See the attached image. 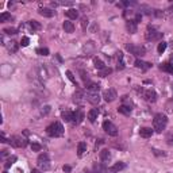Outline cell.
<instances>
[{"mask_svg": "<svg viewBox=\"0 0 173 173\" xmlns=\"http://www.w3.org/2000/svg\"><path fill=\"white\" fill-rule=\"evenodd\" d=\"M168 124V118L165 114H157L153 119V127L157 132H162Z\"/></svg>", "mask_w": 173, "mask_h": 173, "instance_id": "6da1fadb", "label": "cell"}, {"mask_svg": "<svg viewBox=\"0 0 173 173\" xmlns=\"http://www.w3.org/2000/svg\"><path fill=\"white\" fill-rule=\"evenodd\" d=\"M46 132H47V135L54 138L61 137V135H64V127H62V124L60 122H54L46 127Z\"/></svg>", "mask_w": 173, "mask_h": 173, "instance_id": "7a4b0ae2", "label": "cell"}, {"mask_svg": "<svg viewBox=\"0 0 173 173\" xmlns=\"http://www.w3.org/2000/svg\"><path fill=\"white\" fill-rule=\"evenodd\" d=\"M8 141H10V143L14 146V148H26L27 143H29L27 142V139L22 138L21 135H12Z\"/></svg>", "mask_w": 173, "mask_h": 173, "instance_id": "3957f363", "label": "cell"}, {"mask_svg": "<svg viewBox=\"0 0 173 173\" xmlns=\"http://www.w3.org/2000/svg\"><path fill=\"white\" fill-rule=\"evenodd\" d=\"M103 130L107 132L108 135H111V137H116L118 135V127L110 120H106L103 123Z\"/></svg>", "mask_w": 173, "mask_h": 173, "instance_id": "277c9868", "label": "cell"}, {"mask_svg": "<svg viewBox=\"0 0 173 173\" xmlns=\"http://www.w3.org/2000/svg\"><path fill=\"white\" fill-rule=\"evenodd\" d=\"M126 49L131 54H134V56H137V57L145 56V47H142V46H135V45H132V43H127L126 45Z\"/></svg>", "mask_w": 173, "mask_h": 173, "instance_id": "5b68a950", "label": "cell"}, {"mask_svg": "<svg viewBox=\"0 0 173 173\" xmlns=\"http://www.w3.org/2000/svg\"><path fill=\"white\" fill-rule=\"evenodd\" d=\"M161 35H162V33H160V31H157L154 27H148V30H146V39L148 41H157L158 38H161Z\"/></svg>", "mask_w": 173, "mask_h": 173, "instance_id": "8992f818", "label": "cell"}, {"mask_svg": "<svg viewBox=\"0 0 173 173\" xmlns=\"http://www.w3.org/2000/svg\"><path fill=\"white\" fill-rule=\"evenodd\" d=\"M103 97H104V100H106V102H108V103L114 102V100L118 97L116 91H115L114 88H108L107 91H104V93H103Z\"/></svg>", "mask_w": 173, "mask_h": 173, "instance_id": "52a82bcc", "label": "cell"}, {"mask_svg": "<svg viewBox=\"0 0 173 173\" xmlns=\"http://www.w3.org/2000/svg\"><path fill=\"white\" fill-rule=\"evenodd\" d=\"M84 118H85V115H84V112H83L81 108H79V110H76V111L73 112V122L76 123V124H80V123L84 120Z\"/></svg>", "mask_w": 173, "mask_h": 173, "instance_id": "ba28073f", "label": "cell"}, {"mask_svg": "<svg viewBox=\"0 0 173 173\" xmlns=\"http://www.w3.org/2000/svg\"><path fill=\"white\" fill-rule=\"evenodd\" d=\"M86 102H89L91 104H99L100 102V96H99V93L97 92H89V93H86Z\"/></svg>", "mask_w": 173, "mask_h": 173, "instance_id": "9c48e42d", "label": "cell"}, {"mask_svg": "<svg viewBox=\"0 0 173 173\" xmlns=\"http://www.w3.org/2000/svg\"><path fill=\"white\" fill-rule=\"evenodd\" d=\"M124 168H126V164L122 162V161H119V162L114 164L111 168L108 169V172H110V173H119L120 170H123Z\"/></svg>", "mask_w": 173, "mask_h": 173, "instance_id": "30bf717a", "label": "cell"}, {"mask_svg": "<svg viewBox=\"0 0 173 173\" xmlns=\"http://www.w3.org/2000/svg\"><path fill=\"white\" fill-rule=\"evenodd\" d=\"M135 66L137 68H139V69H142L143 72L145 71H148V69H150L152 68V64L150 62H145V61H142V60H135Z\"/></svg>", "mask_w": 173, "mask_h": 173, "instance_id": "8fae6325", "label": "cell"}, {"mask_svg": "<svg viewBox=\"0 0 173 173\" xmlns=\"http://www.w3.org/2000/svg\"><path fill=\"white\" fill-rule=\"evenodd\" d=\"M145 99L150 103H154L157 100V95H156V92L153 89H148V91H145Z\"/></svg>", "mask_w": 173, "mask_h": 173, "instance_id": "7c38bea8", "label": "cell"}, {"mask_svg": "<svg viewBox=\"0 0 173 173\" xmlns=\"http://www.w3.org/2000/svg\"><path fill=\"white\" fill-rule=\"evenodd\" d=\"M85 89H88L89 92H99V89H100V85H99V84H96V83L88 81V83H85Z\"/></svg>", "mask_w": 173, "mask_h": 173, "instance_id": "4fadbf2b", "label": "cell"}, {"mask_svg": "<svg viewBox=\"0 0 173 173\" xmlns=\"http://www.w3.org/2000/svg\"><path fill=\"white\" fill-rule=\"evenodd\" d=\"M153 134V130L150 127H142L139 130V135L142 138H150Z\"/></svg>", "mask_w": 173, "mask_h": 173, "instance_id": "5bb4252c", "label": "cell"}, {"mask_svg": "<svg viewBox=\"0 0 173 173\" xmlns=\"http://www.w3.org/2000/svg\"><path fill=\"white\" fill-rule=\"evenodd\" d=\"M39 15H42V16H45V18H51V16L54 15V11L53 10H50V8H39Z\"/></svg>", "mask_w": 173, "mask_h": 173, "instance_id": "9a60e30c", "label": "cell"}, {"mask_svg": "<svg viewBox=\"0 0 173 173\" xmlns=\"http://www.w3.org/2000/svg\"><path fill=\"white\" fill-rule=\"evenodd\" d=\"M126 27H127V30L130 31V34H135V33H137V22L135 21H127Z\"/></svg>", "mask_w": 173, "mask_h": 173, "instance_id": "2e32d148", "label": "cell"}, {"mask_svg": "<svg viewBox=\"0 0 173 173\" xmlns=\"http://www.w3.org/2000/svg\"><path fill=\"white\" fill-rule=\"evenodd\" d=\"M160 69L173 75V64H170V62H164V64H161V65H160Z\"/></svg>", "mask_w": 173, "mask_h": 173, "instance_id": "e0dca14e", "label": "cell"}, {"mask_svg": "<svg viewBox=\"0 0 173 173\" xmlns=\"http://www.w3.org/2000/svg\"><path fill=\"white\" fill-rule=\"evenodd\" d=\"M97 115H99V111H97L96 108H92L91 111L88 112V119H89V122L95 123V120L97 119Z\"/></svg>", "mask_w": 173, "mask_h": 173, "instance_id": "ac0fdd59", "label": "cell"}, {"mask_svg": "<svg viewBox=\"0 0 173 173\" xmlns=\"http://www.w3.org/2000/svg\"><path fill=\"white\" fill-rule=\"evenodd\" d=\"M118 112H119V114H123V115H126V116H128V115L131 114V108L128 107V106L122 104V106L118 107Z\"/></svg>", "mask_w": 173, "mask_h": 173, "instance_id": "d6986e66", "label": "cell"}, {"mask_svg": "<svg viewBox=\"0 0 173 173\" xmlns=\"http://www.w3.org/2000/svg\"><path fill=\"white\" fill-rule=\"evenodd\" d=\"M65 15L69 18V19H77L79 18V11L76 8H71V10H68L65 12Z\"/></svg>", "mask_w": 173, "mask_h": 173, "instance_id": "ffe728a7", "label": "cell"}, {"mask_svg": "<svg viewBox=\"0 0 173 173\" xmlns=\"http://www.w3.org/2000/svg\"><path fill=\"white\" fill-rule=\"evenodd\" d=\"M116 58H118V69H119V71L124 69V62H123V53L122 51H118L116 53Z\"/></svg>", "mask_w": 173, "mask_h": 173, "instance_id": "44dd1931", "label": "cell"}, {"mask_svg": "<svg viewBox=\"0 0 173 173\" xmlns=\"http://www.w3.org/2000/svg\"><path fill=\"white\" fill-rule=\"evenodd\" d=\"M62 26H64V30H65V33H69V34H71V33H73V31H75V25H73L72 22H69V21H65Z\"/></svg>", "mask_w": 173, "mask_h": 173, "instance_id": "7402d4cb", "label": "cell"}, {"mask_svg": "<svg viewBox=\"0 0 173 173\" xmlns=\"http://www.w3.org/2000/svg\"><path fill=\"white\" fill-rule=\"evenodd\" d=\"M61 116H62V119H64L65 122H71L72 119H73V112L69 111V110H65V111H62Z\"/></svg>", "mask_w": 173, "mask_h": 173, "instance_id": "603a6c76", "label": "cell"}, {"mask_svg": "<svg viewBox=\"0 0 173 173\" xmlns=\"http://www.w3.org/2000/svg\"><path fill=\"white\" fill-rule=\"evenodd\" d=\"M83 99H85V100H86V95H84V91L79 89L77 92H75V102L80 103V102L83 100Z\"/></svg>", "mask_w": 173, "mask_h": 173, "instance_id": "cb8c5ba5", "label": "cell"}, {"mask_svg": "<svg viewBox=\"0 0 173 173\" xmlns=\"http://www.w3.org/2000/svg\"><path fill=\"white\" fill-rule=\"evenodd\" d=\"M93 64H95V68H96V69H99V71H103L104 68H107V66L104 65V62H103L100 58H97V57H95V58H93Z\"/></svg>", "mask_w": 173, "mask_h": 173, "instance_id": "d4e9b609", "label": "cell"}, {"mask_svg": "<svg viewBox=\"0 0 173 173\" xmlns=\"http://www.w3.org/2000/svg\"><path fill=\"white\" fill-rule=\"evenodd\" d=\"M85 152H86V143L85 142H80L79 145H77V154H79V157H81Z\"/></svg>", "mask_w": 173, "mask_h": 173, "instance_id": "484cf974", "label": "cell"}, {"mask_svg": "<svg viewBox=\"0 0 173 173\" xmlns=\"http://www.w3.org/2000/svg\"><path fill=\"white\" fill-rule=\"evenodd\" d=\"M110 157H111L110 150H107V149H103L102 152H100V160H102V161H108V160H110Z\"/></svg>", "mask_w": 173, "mask_h": 173, "instance_id": "4316f807", "label": "cell"}, {"mask_svg": "<svg viewBox=\"0 0 173 173\" xmlns=\"http://www.w3.org/2000/svg\"><path fill=\"white\" fill-rule=\"evenodd\" d=\"M12 19V16H11V14H8V12H3L1 15H0V22L1 23H4V22L7 21H11Z\"/></svg>", "mask_w": 173, "mask_h": 173, "instance_id": "83f0119b", "label": "cell"}, {"mask_svg": "<svg viewBox=\"0 0 173 173\" xmlns=\"http://www.w3.org/2000/svg\"><path fill=\"white\" fill-rule=\"evenodd\" d=\"M37 54H39V56H49V49L47 47H39V49H37Z\"/></svg>", "mask_w": 173, "mask_h": 173, "instance_id": "f1b7e54d", "label": "cell"}, {"mask_svg": "<svg viewBox=\"0 0 173 173\" xmlns=\"http://www.w3.org/2000/svg\"><path fill=\"white\" fill-rule=\"evenodd\" d=\"M29 25H30V27L33 29V30H39V29H41V23H39V22H37V21H34V19L29 22Z\"/></svg>", "mask_w": 173, "mask_h": 173, "instance_id": "f546056e", "label": "cell"}, {"mask_svg": "<svg viewBox=\"0 0 173 173\" xmlns=\"http://www.w3.org/2000/svg\"><path fill=\"white\" fill-rule=\"evenodd\" d=\"M165 49H166V42H160L157 46V51H158V54H162L164 51H165Z\"/></svg>", "mask_w": 173, "mask_h": 173, "instance_id": "4dcf8cb0", "label": "cell"}, {"mask_svg": "<svg viewBox=\"0 0 173 173\" xmlns=\"http://www.w3.org/2000/svg\"><path fill=\"white\" fill-rule=\"evenodd\" d=\"M111 73H112V69H111V68H104L103 71H100L99 76H100V77H106V76H108V75H111Z\"/></svg>", "mask_w": 173, "mask_h": 173, "instance_id": "1f68e13d", "label": "cell"}, {"mask_svg": "<svg viewBox=\"0 0 173 173\" xmlns=\"http://www.w3.org/2000/svg\"><path fill=\"white\" fill-rule=\"evenodd\" d=\"M38 166L41 169H43V170H47V169L50 168V164H49V161H39L38 162Z\"/></svg>", "mask_w": 173, "mask_h": 173, "instance_id": "d6a6232c", "label": "cell"}, {"mask_svg": "<svg viewBox=\"0 0 173 173\" xmlns=\"http://www.w3.org/2000/svg\"><path fill=\"white\" fill-rule=\"evenodd\" d=\"M166 143L169 146H173V130L166 134Z\"/></svg>", "mask_w": 173, "mask_h": 173, "instance_id": "836d02e7", "label": "cell"}, {"mask_svg": "<svg viewBox=\"0 0 173 173\" xmlns=\"http://www.w3.org/2000/svg\"><path fill=\"white\" fill-rule=\"evenodd\" d=\"M3 31H4L5 34H8V35H15L16 33H18V30L14 29V27H7V29H4Z\"/></svg>", "mask_w": 173, "mask_h": 173, "instance_id": "e575fe53", "label": "cell"}, {"mask_svg": "<svg viewBox=\"0 0 173 173\" xmlns=\"http://www.w3.org/2000/svg\"><path fill=\"white\" fill-rule=\"evenodd\" d=\"M8 50L10 51H12V53H15L16 50H18V43L16 42H10V45H8Z\"/></svg>", "mask_w": 173, "mask_h": 173, "instance_id": "d590c367", "label": "cell"}, {"mask_svg": "<svg viewBox=\"0 0 173 173\" xmlns=\"http://www.w3.org/2000/svg\"><path fill=\"white\" fill-rule=\"evenodd\" d=\"M15 161H16V157H15V156H12V157L8 158V161H7V164L4 165L5 169H8V168H10V166H11V165H12L14 162H15Z\"/></svg>", "mask_w": 173, "mask_h": 173, "instance_id": "8d00e7d4", "label": "cell"}, {"mask_svg": "<svg viewBox=\"0 0 173 173\" xmlns=\"http://www.w3.org/2000/svg\"><path fill=\"white\" fill-rule=\"evenodd\" d=\"M29 43H30V38H29V37H22L21 45L23 46V47H26V46H29Z\"/></svg>", "mask_w": 173, "mask_h": 173, "instance_id": "74e56055", "label": "cell"}, {"mask_svg": "<svg viewBox=\"0 0 173 173\" xmlns=\"http://www.w3.org/2000/svg\"><path fill=\"white\" fill-rule=\"evenodd\" d=\"M66 76H68V79H69V80H71V81L73 83V84H76V85H77L76 79H75V76H73V73H72L71 71H66Z\"/></svg>", "mask_w": 173, "mask_h": 173, "instance_id": "f35d334b", "label": "cell"}, {"mask_svg": "<svg viewBox=\"0 0 173 173\" xmlns=\"http://www.w3.org/2000/svg\"><path fill=\"white\" fill-rule=\"evenodd\" d=\"M37 161H38V162H39V161H49V156H47L46 153H43V154H39Z\"/></svg>", "mask_w": 173, "mask_h": 173, "instance_id": "ab89813d", "label": "cell"}, {"mask_svg": "<svg viewBox=\"0 0 173 173\" xmlns=\"http://www.w3.org/2000/svg\"><path fill=\"white\" fill-rule=\"evenodd\" d=\"M80 75H81V79L84 80V83H88L89 81V77H88V73L85 71H80Z\"/></svg>", "mask_w": 173, "mask_h": 173, "instance_id": "60d3db41", "label": "cell"}, {"mask_svg": "<svg viewBox=\"0 0 173 173\" xmlns=\"http://www.w3.org/2000/svg\"><path fill=\"white\" fill-rule=\"evenodd\" d=\"M41 149H42V146L39 143H31V150L33 152H39Z\"/></svg>", "mask_w": 173, "mask_h": 173, "instance_id": "b9f144b4", "label": "cell"}, {"mask_svg": "<svg viewBox=\"0 0 173 173\" xmlns=\"http://www.w3.org/2000/svg\"><path fill=\"white\" fill-rule=\"evenodd\" d=\"M49 111H50V107H49V106L43 107V110H42V115H46V114H49Z\"/></svg>", "mask_w": 173, "mask_h": 173, "instance_id": "7bdbcfd3", "label": "cell"}, {"mask_svg": "<svg viewBox=\"0 0 173 173\" xmlns=\"http://www.w3.org/2000/svg\"><path fill=\"white\" fill-rule=\"evenodd\" d=\"M62 169H64V172L65 173H71V170H72V168L69 166V165H64V168Z\"/></svg>", "mask_w": 173, "mask_h": 173, "instance_id": "ee69618b", "label": "cell"}, {"mask_svg": "<svg viewBox=\"0 0 173 173\" xmlns=\"http://www.w3.org/2000/svg\"><path fill=\"white\" fill-rule=\"evenodd\" d=\"M0 142H1V143H5V142H7V139H5V137H4V134H3V132L0 134Z\"/></svg>", "mask_w": 173, "mask_h": 173, "instance_id": "f6af8a7d", "label": "cell"}, {"mask_svg": "<svg viewBox=\"0 0 173 173\" xmlns=\"http://www.w3.org/2000/svg\"><path fill=\"white\" fill-rule=\"evenodd\" d=\"M141 19H142V15H141V14H137V15H135V22L138 23V22L141 21Z\"/></svg>", "mask_w": 173, "mask_h": 173, "instance_id": "bcb514c9", "label": "cell"}, {"mask_svg": "<svg viewBox=\"0 0 173 173\" xmlns=\"http://www.w3.org/2000/svg\"><path fill=\"white\" fill-rule=\"evenodd\" d=\"M7 154H8V153H7V150H1V158H4Z\"/></svg>", "mask_w": 173, "mask_h": 173, "instance_id": "7dc6e473", "label": "cell"}, {"mask_svg": "<svg viewBox=\"0 0 173 173\" xmlns=\"http://www.w3.org/2000/svg\"><path fill=\"white\" fill-rule=\"evenodd\" d=\"M85 23L88 25V21H86V18H84V19H83V27H84V29H85Z\"/></svg>", "mask_w": 173, "mask_h": 173, "instance_id": "c3c4849f", "label": "cell"}, {"mask_svg": "<svg viewBox=\"0 0 173 173\" xmlns=\"http://www.w3.org/2000/svg\"><path fill=\"white\" fill-rule=\"evenodd\" d=\"M31 173H41V170H39V169H33Z\"/></svg>", "mask_w": 173, "mask_h": 173, "instance_id": "681fc988", "label": "cell"}, {"mask_svg": "<svg viewBox=\"0 0 173 173\" xmlns=\"http://www.w3.org/2000/svg\"><path fill=\"white\" fill-rule=\"evenodd\" d=\"M3 173H7V172H3Z\"/></svg>", "mask_w": 173, "mask_h": 173, "instance_id": "f907efd6", "label": "cell"}]
</instances>
